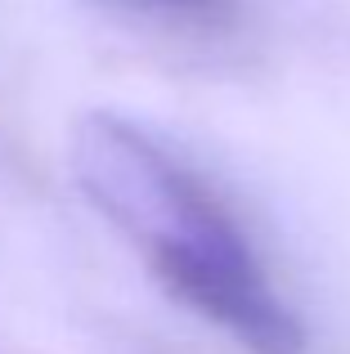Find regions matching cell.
Returning a JSON list of instances; mask_svg holds the SVG:
<instances>
[{"instance_id": "obj_1", "label": "cell", "mask_w": 350, "mask_h": 354, "mask_svg": "<svg viewBox=\"0 0 350 354\" xmlns=\"http://www.w3.org/2000/svg\"><path fill=\"white\" fill-rule=\"evenodd\" d=\"M68 157L86 202L126 238L175 305L234 337L247 354L306 350L301 319L274 292L247 234L140 121L90 108L72 126Z\"/></svg>"}]
</instances>
